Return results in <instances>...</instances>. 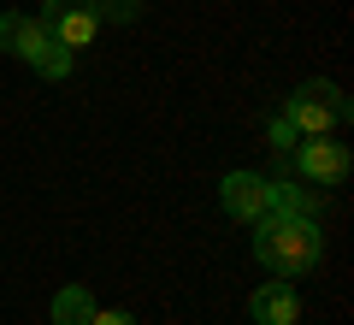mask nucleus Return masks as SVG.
Instances as JSON below:
<instances>
[{
	"instance_id": "1",
	"label": "nucleus",
	"mask_w": 354,
	"mask_h": 325,
	"mask_svg": "<svg viewBox=\"0 0 354 325\" xmlns=\"http://www.w3.org/2000/svg\"><path fill=\"white\" fill-rule=\"evenodd\" d=\"M319 254H325L319 219H301V213H260L254 219V261L272 278H307Z\"/></svg>"
},
{
	"instance_id": "2",
	"label": "nucleus",
	"mask_w": 354,
	"mask_h": 325,
	"mask_svg": "<svg viewBox=\"0 0 354 325\" xmlns=\"http://www.w3.org/2000/svg\"><path fill=\"white\" fill-rule=\"evenodd\" d=\"M0 48L12 53V60H24L36 77H48V83L71 77V60H77V53H65L59 42L48 36L41 18H24V12H0Z\"/></svg>"
},
{
	"instance_id": "3",
	"label": "nucleus",
	"mask_w": 354,
	"mask_h": 325,
	"mask_svg": "<svg viewBox=\"0 0 354 325\" xmlns=\"http://www.w3.org/2000/svg\"><path fill=\"white\" fill-rule=\"evenodd\" d=\"M283 118H290L301 137H337V130L348 125V95H342L337 83H325V77H307V83L283 100Z\"/></svg>"
},
{
	"instance_id": "4",
	"label": "nucleus",
	"mask_w": 354,
	"mask_h": 325,
	"mask_svg": "<svg viewBox=\"0 0 354 325\" xmlns=\"http://www.w3.org/2000/svg\"><path fill=\"white\" fill-rule=\"evenodd\" d=\"M295 172H301V184H319V189H337L342 177H348V148H342L337 137H301L295 142Z\"/></svg>"
},
{
	"instance_id": "5",
	"label": "nucleus",
	"mask_w": 354,
	"mask_h": 325,
	"mask_svg": "<svg viewBox=\"0 0 354 325\" xmlns=\"http://www.w3.org/2000/svg\"><path fill=\"white\" fill-rule=\"evenodd\" d=\"M41 24L65 53H83L95 42V30H101V18H95L88 0H41Z\"/></svg>"
},
{
	"instance_id": "6",
	"label": "nucleus",
	"mask_w": 354,
	"mask_h": 325,
	"mask_svg": "<svg viewBox=\"0 0 354 325\" xmlns=\"http://www.w3.org/2000/svg\"><path fill=\"white\" fill-rule=\"evenodd\" d=\"M218 207L230 213V219H242V225H254L266 213V177L260 172H225V184H218Z\"/></svg>"
},
{
	"instance_id": "7",
	"label": "nucleus",
	"mask_w": 354,
	"mask_h": 325,
	"mask_svg": "<svg viewBox=\"0 0 354 325\" xmlns=\"http://www.w3.org/2000/svg\"><path fill=\"white\" fill-rule=\"evenodd\" d=\"M248 313H254V325H295V319H301V296H295L290 278H278V284H260V290H254Z\"/></svg>"
},
{
	"instance_id": "8",
	"label": "nucleus",
	"mask_w": 354,
	"mask_h": 325,
	"mask_svg": "<svg viewBox=\"0 0 354 325\" xmlns=\"http://www.w3.org/2000/svg\"><path fill=\"white\" fill-rule=\"evenodd\" d=\"M313 207H319V189L290 184V177H266V213H301V219H313Z\"/></svg>"
},
{
	"instance_id": "9",
	"label": "nucleus",
	"mask_w": 354,
	"mask_h": 325,
	"mask_svg": "<svg viewBox=\"0 0 354 325\" xmlns=\"http://www.w3.org/2000/svg\"><path fill=\"white\" fill-rule=\"evenodd\" d=\"M95 319V296H88V284H65L59 296H53V325H88Z\"/></svg>"
},
{
	"instance_id": "10",
	"label": "nucleus",
	"mask_w": 354,
	"mask_h": 325,
	"mask_svg": "<svg viewBox=\"0 0 354 325\" xmlns=\"http://www.w3.org/2000/svg\"><path fill=\"white\" fill-rule=\"evenodd\" d=\"M88 6H95V18H113V24H130V18H142V0H88Z\"/></svg>"
},
{
	"instance_id": "11",
	"label": "nucleus",
	"mask_w": 354,
	"mask_h": 325,
	"mask_svg": "<svg viewBox=\"0 0 354 325\" xmlns=\"http://www.w3.org/2000/svg\"><path fill=\"white\" fill-rule=\"evenodd\" d=\"M295 142H301V130H295L290 118L278 113V118H272V148H295Z\"/></svg>"
},
{
	"instance_id": "12",
	"label": "nucleus",
	"mask_w": 354,
	"mask_h": 325,
	"mask_svg": "<svg viewBox=\"0 0 354 325\" xmlns=\"http://www.w3.org/2000/svg\"><path fill=\"white\" fill-rule=\"evenodd\" d=\"M88 325H136V319H130L124 308H95V319H88Z\"/></svg>"
}]
</instances>
